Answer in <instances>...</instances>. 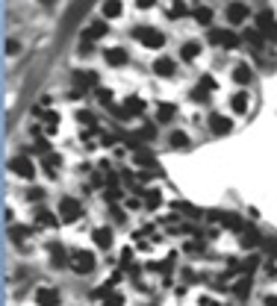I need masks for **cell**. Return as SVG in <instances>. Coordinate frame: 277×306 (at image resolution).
I'll list each match as a JSON object with an SVG mask.
<instances>
[{"mask_svg":"<svg viewBox=\"0 0 277 306\" xmlns=\"http://www.w3.org/2000/svg\"><path fill=\"white\" fill-rule=\"evenodd\" d=\"M198 306H221V304H216L213 298H201V301H198Z\"/></svg>","mask_w":277,"mask_h":306,"instance_id":"obj_42","label":"cell"},{"mask_svg":"<svg viewBox=\"0 0 277 306\" xmlns=\"http://www.w3.org/2000/svg\"><path fill=\"white\" fill-rule=\"evenodd\" d=\"M118 15H121V3H115V0H112V3H106V6H103V18H118Z\"/></svg>","mask_w":277,"mask_h":306,"instance_id":"obj_30","label":"cell"},{"mask_svg":"<svg viewBox=\"0 0 277 306\" xmlns=\"http://www.w3.org/2000/svg\"><path fill=\"white\" fill-rule=\"evenodd\" d=\"M195 21H198V24H210V21H213V9H210V6H198V9H195Z\"/></svg>","mask_w":277,"mask_h":306,"instance_id":"obj_27","label":"cell"},{"mask_svg":"<svg viewBox=\"0 0 277 306\" xmlns=\"http://www.w3.org/2000/svg\"><path fill=\"white\" fill-rule=\"evenodd\" d=\"M71 268L77 274H92L94 271V256L89 250H71Z\"/></svg>","mask_w":277,"mask_h":306,"instance_id":"obj_1","label":"cell"},{"mask_svg":"<svg viewBox=\"0 0 277 306\" xmlns=\"http://www.w3.org/2000/svg\"><path fill=\"white\" fill-rule=\"evenodd\" d=\"M192 100H198V103H204V100H210V94L204 92V89H195V92H192Z\"/></svg>","mask_w":277,"mask_h":306,"instance_id":"obj_38","label":"cell"},{"mask_svg":"<svg viewBox=\"0 0 277 306\" xmlns=\"http://www.w3.org/2000/svg\"><path fill=\"white\" fill-rule=\"evenodd\" d=\"M103 306H124V298H121V295H109Z\"/></svg>","mask_w":277,"mask_h":306,"instance_id":"obj_36","label":"cell"},{"mask_svg":"<svg viewBox=\"0 0 277 306\" xmlns=\"http://www.w3.org/2000/svg\"><path fill=\"white\" fill-rule=\"evenodd\" d=\"M77 121L83 124L86 130H94V115L92 112H77Z\"/></svg>","mask_w":277,"mask_h":306,"instance_id":"obj_33","label":"cell"},{"mask_svg":"<svg viewBox=\"0 0 277 306\" xmlns=\"http://www.w3.org/2000/svg\"><path fill=\"white\" fill-rule=\"evenodd\" d=\"M74 86L83 92V89H94L97 86V74L94 71H77L74 74Z\"/></svg>","mask_w":277,"mask_h":306,"instance_id":"obj_10","label":"cell"},{"mask_svg":"<svg viewBox=\"0 0 277 306\" xmlns=\"http://www.w3.org/2000/svg\"><path fill=\"white\" fill-rule=\"evenodd\" d=\"M239 242H242V247H254L257 242H260V236H257L254 227H245V230L239 233Z\"/></svg>","mask_w":277,"mask_h":306,"instance_id":"obj_19","label":"cell"},{"mask_svg":"<svg viewBox=\"0 0 277 306\" xmlns=\"http://www.w3.org/2000/svg\"><path fill=\"white\" fill-rule=\"evenodd\" d=\"M41 197H44V188H30V191H27V200H35V203H38V200H41Z\"/></svg>","mask_w":277,"mask_h":306,"instance_id":"obj_35","label":"cell"},{"mask_svg":"<svg viewBox=\"0 0 277 306\" xmlns=\"http://www.w3.org/2000/svg\"><path fill=\"white\" fill-rule=\"evenodd\" d=\"M103 32H106V24H103V21L89 24V27L83 30V44H92V41H97V38H103Z\"/></svg>","mask_w":277,"mask_h":306,"instance_id":"obj_12","label":"cell"},{"mask_svg":"<svg viewBox=\"0 0 277 306\" xmlns=\"http://www.w3.org/2000/svg\"><path fill=\"white\" fill-rule=\"evenodd\" d=\"M68 262H71V253H65L62 245H50V265H53V268H62V265H68Z\"/></svg>","mask_w":277,"mask_h":306,"instance_id":"obj_15","label":"cell"},{"mask_svg":"<svg viewBox=\"0 0 277 306\" xmlns=\"http://www.w3.org/2000/svg\"><path fill=\"white\" fill-rule=\"evenodd\" d=\"M198 89H204V92L210 94L216 89V80H213V77H201V86H198Z\"/></svg>","mask_w":277,"mask_h":306,"instance_id":"obj_34","label":"cell"},{"mask_svg":"<svg viewBox=\"0 0 277 306\" xmlns=\"http://www.w3.org/2000/svg\"><path fill=\"white\" fill-rule=\"evenodd\" d=\"M35 224H38V227H56V215L47 212V209H38V212H35Z\"/></svg>","mask_w":277,"mask_h":306,"instance_id":"obj_20","label":"cell"},{"mask_svg":"<svg viewBox=\"0 0 277 306\" xmlns=\"http://www.w3.org/2000/svg\"><path fill=\"white\" fill-rule=\"evenodd\" d=\"M266 274H269V277H277V265H272V262H266Z\"/></svg>","mask_w":277,"mask_h":306,"instance_id":"obj_43","label":"cell"},{"mask_svg":"<svg viewBox=\"0 0 277 306\" xmlns=\"http://www.w3.org/2000/svg\"><path fill=\"white\" fill-rule=\"evenodd\" d=\"M154 136H156V127H151V124H145V127L136 130V139L139 142H154Z\"/></svg>","mask_w":277,"mask_h":306,"instance_id":"obj_26","label":"cell"},{"mask_svg":"<svg viewBox=\"0 0 277 306\" xmlns=\"http://www.w3.org/2000/svg\"><path fill=\"white\" fill-rule=\"evenodd\" d=\"M136 38L142 41V44H148V47H162L165 44V35L159 30H154V27H136Z\"/></svg>","mask_w":277,"mask_h":306,"instance_id":"obj_3","label":"cell"},{"mask_svg":"<svg viewBox=\"0 0 277 306\" xmlns=\"http://www.w3.org/2000/svg\"><path fill=\"white\" fill-rule=\"evenodd\" d=\"M59 215L62 221H77V218H83V203L77 200V197H62L59 200Z\"/></svg>","mask_w":277,"mask_h":306,"instance_id":"obj_2","label":"cell"},{"mask_svg":"<svg viewBox=\"0 0 277 306\" xmlns=\"http://www.w3.org/2000/svg\"><path fill=\"white\" fill-rule=\"evenodd\" d=\"M266 35H269V38H275V41H277V24H272V27L266 30Z\"/></svg>","mask_w":277,"mask_h":306,"instance_id":"obj_44","label":"cell"},{"mask_svg":"<svg viewBox=\"0 0 277 306\" xmlns=\"http://www.w3.org/2000/svg\"><path fill=\"white\" fill-rule=\"evenodd\" d=\"M210 38H213L216 44H221V47H227V50L239 47V41H242V38H239L233 30H213V32H210Z\"/></svg>","mask_w":277,"mask_h":306,"instance_id":"obj_4","label":"cell"},{"mask_svg":"<svg viewBox=\"0 0 277 306\" xmlns=\"http://www.w3.org/2000/svg\"><path fill=\"white\" fill-rule=\"evenodd\" d=\"M233 80H236L239 86H248V83H251V68H248V65H242V62H239V65L233 68Z\"/></svg>","mask_w":277,"mask_h":306,"instance_id":"obj_18","label":"cell"},{"mask_svg":"<svg viewBox=\"0 0 277 306\" xmlns=\"http://www.w3.org/2000/svg\"><path fill=\"white\" fill-rule=\"evenodd\" d=\"M171 145H174V148H186V145H189V136L180 133V130H174V133H171Z\"/></svg>","mask_w":277,"mask_h":306,"instance_id":"obj_32","label":"cell"},{"mask_svg":"<svg viewBox=\"0 0 277 306\" xmlns=\"http://www.w3.org/2000/svg\"><path fill=\"white\" fill-rule=\"evenodd\" d=\"M257 24H260L257 30H260V32H266V30H269V27H272V24H275V15H272L269 9H263V12L257 15Z\"/></svg>","mask_w":277,"mask_h":306,"instance_id":"obj_22","label":"cell"},{"mask_svg":"<svg viewBox=\"0 0 277 306\" xmlns=\"http://www.w3.org/2000/svg\"><path fill=\"white\" fill-rule=\"evenodd\" d=\"M266 306H277V295H266Z\"/></svg>","mask_w":277,"mask_h":306,"instance_id":"obj_46","label":"cell"},{"mask_svg":"<svg viewBox=\"0 0 277 306\" xmlns=\"http://www.w3.org/2000/svg\"><path fill=\"white\" fill-rule=\"evenodd\" d=\"M97 100H100V103H106V106H109V103H112V94L106 92V89H97Z\"/></svg>","mask_w":277,"mask_h":306,"instance_id":"obj_37","label":"cell"},{"mask_svg":"<svg viewBox=\"0 0 277 306\" xmlns=\"http://www.w3.org/2000/svg\"><path fill=\"white\" fill-rule=\"evenodd\" d=\"M263 245H266V250H269V253H275V256H277V239H266Z\"/></svg>","mask_w":277,"mask_h":306,"instance_id":"obj_40","label":"cell"},{"mask_svg":"<svg viewBox=\"0 0 277 306\" xmlns=\"http://www.w3.org/2000/svg\"><path fill=\"white\" fill-rule=\"evenodd\" d=\"M9 168H12L18 177H27V180H30L32 174H35V168H32V159H27V156H15V159H9Z\"/></svg>","mask_w":277,"mask_h":306,"instance_id":"obj_6","label":"cell"},{"mask_svg":"<svg viewBox=\"0 0 277 306\" xmlns=\"http://www.w3.org/2000/svg\"><path fill=\"white\" fill-rule=\"evenodd\" d=\"M233 292H236V298H248V295H251V280H239V283H236V286H233Z\"/></svg>","mask_w":277,"mask_h":306,"instance_id":"obj_28","label":"cell"},{"mask_svg":"<svg viewBox=\"0 0 277 306\" xmlns=\"http://www.w3.org/2000/svg\"><path fill=\"white\" fill-rule=\"evenodd\" d=\"M92 239H94V245L97 247L106 250V247H112V230H109V227H97V230L92 233Z\"/></svg>","mask_w":277,"mask_h":306,"instance_id":"obj_16","label":"cell"},{"mask_svg":"<svg viewBox=\"0 0 277 306\" xmlns=\"http://www.w3.org/2000/svg\"><path fill=\"white\" fill-rule=\"evenodd\" d=\"M174 112H177V109H174V103H159L156 118H159V121H171V118H174Z\"/></svg>","mask_w":277,"mask_h":306,"instance_id":"obj_23","label":"cell"},{"mask_svg":"<svg viewBox=\"0 0 277 306\" xmlns=\"http://www.w3.org/2000/svg\"><path fill=\"white\" fill-rule=\"evenodd\" d=\"M154 74H159V77H174V74H177V65H174L171 56H159V59L154 62Z\"/></svg>","mask_w":277,"mask_h":306,"instance_id":"obj_9","label":"cell"},{"mask_svg":"<svg viewBox=\"0 0 277 306\" xmlns=\"http://www.w3.org/2000/svg\"><path fill=\"white\" fill-rule=\"evenodd\" d=\"M6 50L9 53H18V41H6Z\"/></svg>","mask_w":277,"mask_h":306,"instance_id":"obj_45","label":"cell"},{"mask_svg":"<svg viewBox=\"0 0 277 306\" xmlns=\"http://www.w3.org/2000/svg\"><path fill=\"white\" fill-rule=\"evenodd\" d=\"M35 304L38 306H59V292L53 286H38L35 289Z\"/></svg>","mask_w":277,"mask_h":306,"instance_id":"obj_5","label":"cell"},{"mask_svg":"<svg viewBox=\"0 0 277 306\" xmlns=\"http://www.w3.org/2000/svg\"><path fill=\"white\" fill-rule=\"evenodd\" d=\"M230 127H233V124H230V118H224V115H210V130H213V133H216V136H227V133H230Z\"/></svg>","mask_w":277,"mask_h":306,"instance_id":"obj_14","label":"cell"},{"mask_svg":"<svg viewBox=\"0 0 277 306\" xmlns=\"http://www.w3.org/2000/svg\"><path fill=\"white\" fill-rule=\"evenodd\" d=\"M145 203H148V206H159V191H148Z\"/></svg>","mask_w":277,"mask_h":306,"instance_id":"obj_39","label":"cell"},{"mask_svg":"<svg viewBox=\"0 0 277 306\" xmlns=\"http://www.w3.org/2000/svg\"><path fill=\"white\" fill-rule=\"evenodd\" d=\"M171 15H174V18H183L186 15V3H177V6L171 9Z\"/></svg>","mask_w":277,"mask_h":306,"instance_id":"obj_41","label":"cell"},{"mask_svg":"<svg viewBox=\"0 0 277 306\" xmlns=\"http://www.w3.org/2000/svg\"><path fill=\"white\" fill-rule=\"evenodd\" d=\"M180 53H183V59H186V62H192L195 56H198V53H201V44H198V41H186Z\"/></svg>","mask_w":277,"mask_h":306,"instance_id":"obj_24","label":"cell"},{"mask_svg":"<svg viewBox=\"0 0 277 306\" xmlns=\"http://www.w3.org/2000/svg\"><path fill=\"white\" fill-rule=\"evenodd\" d=\"M41 162H44V168H47V174H56V171H59V165H62V159H59V156H56V153H47V156H44Z\"/></svg>","mask_w":277,"mask_h":306,"instance_id":"obj_25","label":"cell"},{"mask_svg":"<svg viewBox=\"0 0 277 306\" xmlns=\"http://www.w3.org/2000/svg\"><path fill=\"white\" fill-rule=\"evenodd\" d=\"M32 236V227H21V224H12L9 227V239L12 242H24V239H30Z\"/></svg>","mask_w":277,"mask_h":306,"instance_id":"obj_17","label":"cell"},{"mask_svg":"<svg viewBox=\"0 0 277 306\" xmlns=\"http://www.w3.org/2000/svg\"><path fill=\"white\" fill-rule=\"evenodd\" d=\"M230 103H233V112H239V115H242V112H248V103H251V100H248V92L233 94V100H230Z\"/></svg>","mask_w":277,"mask_h":306,"instance_id":"obj_21","label":"cell"},{"mask_svg":"<svg viewBox=\"0 0 277 306\" xmlns=\"http://www.w3.org/2000/svg\"><path fill=\"white\" fill-rule=\"evenodd\" d=\"M224 15H227V21H230V24H245V18H248V6H245V3H230Z\"/></svg>","mask_w":277,"mask_h":306,"instance_id":"obj_8","label":"cell"},{"mask_svg":"<svg viewBox=\"0 0 277 306\" xmlns=\"http://www.w3.org/2000/svg\"><path fill=\"white\" fill-rule=\"evenodd\" d=\"M213 218H216L218 224H224V227H230V230H236V233H242L245 230V224H242V218L233 212H213Z\"/></svg>","mask_w":277,"mask_h":306,"instance_id":"obj_7","label":"cell"},{"mask_svg":"<svg viewBox=\"0 0 277 306\" xmlns=\"http://www.w3.org/2000/svg\"><path fill=\"white\" fill-rule=\"evenodd\" d=\"M142 112H145V100H142V97H127V100H124V109L118 115L130 118V115H142Z\"/></svg>","mask_w":277,"mask_h":306,"instance_id":"obj_13","label":"cell"},{"mask_svg":"<svg viewBox=\"0 0 277 306\" xmlns=\"http://www.w3.org/2000/svg\"><path fill=\"white\" fill-rule=\"evenodd\" d=\"M103 59L109 62L112 68H121V65H127L130 56H127V50H124V47H109V50H103Z\"/></svg>","mask_w":277,"mask_h":306,"instance_id":"obj_11","label":"cell"},{"mask_svg":"<svg viewBox=\"0 0 277 306\" xmlns=\"http://www.w3.org/2000/svg\"><path fill=\"white\" fill-rule=\"evenodd\" d=\"M56 127H59V115L56 112H47L44 115V133H53Z\"/></svg>","mask_w":277,"mask_h":306,"instance_id":"obj_29","label":"cell"},{"mask_svg":"<svg viewBox=\"0 0 277 306\" xmlns=\"http://www.w3.org/2000/svg\"><path fill=\"white\" fill-rule=\"evenodd\" d=\"M245 41L254 44V47H263V35H260V30H245Z\"/></svg>","mask_w":277,"mask_h":306,"instance_id":"obj_31","label":"cell"}]
</instances>
